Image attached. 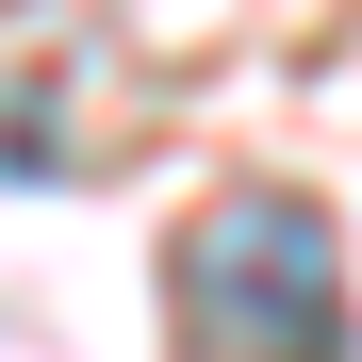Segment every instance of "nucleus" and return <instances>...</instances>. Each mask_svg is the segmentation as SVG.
Returning a JSON list of instances; mask_svg holds the SVG:
<instances>
[{
    "instance_id": "nucleus-1",
    "label": "nucleus",
    "mask_w": 362,
    "mask_h": 362,
    "mask_svg": "<svg viewBox=\"0 0 362 362\" xmlns=\"http://www.w3.org/2000/svg\"><path fill=\"white\" fill-rule=\"evenodd\" d=\"M165 296H181V346L198 362H346V247H329V214L296 181L214 198L165 247Z\"/></svg>"
}]
</instances>
